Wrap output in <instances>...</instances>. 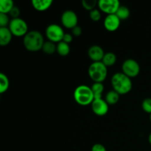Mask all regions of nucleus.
Here are the masks:
<instances>
[{"label":"nucleus","mask_w":151,"mask_h":151,"mask_svg":"<svg viewBox=\"0 0 151 151\" xmlns=\"http://www.w3.org/2000/svg\"><path fill=\"white\" fill-rule=\"evenodd\" d=\"M42 34L37 30H31L24 37L23 44L25 48L30 52H37L42 50L44 44Z\"/></svg>","instance_id":"1"},{"label":"nucleus","mask_w":151,"mask_h":151,"mask_svg":"<svg viewBox=\"0 0 151 151\" xmlns=\"http://www.w3.org/2000/svg\"><path fill=\"white\" fill-rule=\"evenodd\" d=\"M111 85L114 90L119 94H128L132 88L131 78L122 72H117L112 76Z\"/></svg>","instance_id":"2"},{"label":"nucleus","mask_w":151,"mask_h":151,"mask_svg":"<svg viewBox=\"0 0 151 151\" xmlns=\"http://www.w3.org/2000/svg\"><path fill=\"white\" fill-rule=\"evenodd\" d=\"M74 99L76 103L81 106L91 104L94 97L91 87L86 85H81L77 87L74 91Z\"/></svg>","instance_id":"3"},{"label":"nucleus","mask_w":151,"mask_h":151,"mask_svg":"<svg viewBox=\"0 0 151 151\" xmlns=\"http://www.w3.org/2000/svg\"><path fill=\"white\" fill-rule=\"evenodd\" d=\"M88 73L94 83H102L107 77L108 69L102 61L93 62L88 67Z\"/></svg>","instance_id":"4"},{"label":"nucleus","mask_w":151,"mask_h":151,"mask_svg":"<svg viewBox=\"0 0 151 151\" xmlns=\"http://www.w3.org/2000/svg\"><path fill=\"white\" fill-rule=\"evenodd\" d=\"M13 35L16 37H24L28 32V26L24 20L20 18L12 19L8 26Z\"/></svg>","instance_id":"5"},{"label":"nucleus","mask_w":151,"mask_h":151,"mask_svg":"<svg viewBox=\"0 0 151 151\" xmlns=\"http://www.w3.org/2000/svg\"><path fill=\"white\" fill-rule=\"evenodd\" d=\"M45 33L49 41L53 43H59L63 41L65 34L61 27L56 24L49 25L46 29Z\"/></svg>","instance_id":"6"},{"label":"nucleus","mask_w":151,"mask_h":151,"mask_svg":"<svg viewBox=\"0 0 151 151\" xmlns=\"http://www.w3.org/2000/svg\"><path fill=\"white\" fill-rule=\"evenodd\" d=\"M122 73L130 78L137 77L139 74L140 66L139 63L134 59H127L122 65Z\"/></svg>","instance_id":"7"},{"label":"nucleus","mask_w":151,"mask_h":151,"mask_svg":"<svg viewBox=\"0 0 151 151\" xmlns=\"http://www.w3.org/2000/svg\"><path fill=\"white\" fill-rule=\"evenodd\" d=\"M97 5L102 12L108 15L116 14L121 6L118 0H99Z\"/></svg>","instance_id":"8"},{"label":"nucleus","mask_w":151,"mask_h":151,"mask_svg":"<svg viewBox=\"0 0 151 151\" xmlns=\"http://www.w3.org/2000/svg\"><path fill=\"white\" fill-rule=\"evenodd\" d=\"M78 18L76 13L72 10H66L61 16V23L65 27L72 29L78 26Z\"/></svg>","instance_id":"9"},{"label":"nucleus","mask_w":151,"mask_h":151,"mask_svg":"<svg viewBox=\"0 0 151 151\" xmlns=\"http://www.w3.org/2000/svg\"><path fill=\"white\" fill-rule=\"evenodd\" d=\"M92 111L97 116H104L109 111V104L103 99H94L91 103Z\"/></svg>","instance_id":"10"},{"label":"nucleus","mask_w":151,"mask_h":151,"mask_svg":"<svg viewBox=\"0 0 151 151\" xmlns=\"http://www.w3.org/2000/svg\"><path fill=\"white\" fill-rule=\"evenodd\" d=\"M121 20L117 17L116 14L108 15L104 19V27L106 28V30L109 32H114L119 27L120 25Z\"/></svg>","instance_id":"11"},{"label":"nucleus","mask_w":151,"mask_h":151,"mask_svg":"<svg viewBox=\"0 0 151 151\" xmlns=\"http://www.w3.org/2000/svg\"><path fill=\"white\" fill-rule=\"evenodd\" d=\"M88 55L93 62H100L103 60L105 52L101 47L98 45H93L88 49Z\"/></svg>","instance_id":"12"},{"label":"nucleus","mask_w":151,"mask_h":151,"mask_svg":"<svg viewBox=\"0 0 151 151\" xmlns=\"http://www.w3.org/2000/svg\"><path fill=\"white\" fill-rule=\"evenodd\" d=\"M12 35L13 34L8 27H0V45L6 46L10 44Z\"/></svg>","instance_id":"13"},{"label":"nucleus","mask_w":151,"mask_h":151,"mask_svg":"<svg viewBox=\"0 0 151 151\" xmlns=\"http://www.w3.org/2000/svg\"><path fill=\"white\" fill-rule=\"evenodd\" d=\"M53 1L52 0H33L32 7L38 11H44L51 7Z\"/></svg>","instance_id":"14"},{"label":"nucleus","mask_w":151,"mask_h":151,"mask_svg":"<svg viewBox=\"0 0 151 151\" xmlns=\"http://www.w3.org/2000/svg\"><path fill=\"white\" fill-rule=\"evenodd\" d=\"M14 3L12 0H1L0 1V13L7 14L14 7Z\"/></svg>","instance_id":"15"},{"label":"nucleus","mask_w":151,"mask_h":151,"mask_svg":"<svg viewBox=\"0 0 151 151\" xmlns=\"http://www.w3.org/2000/svg\"><path fill=\"white\" fill-rule=\"evenodd\" d=\"M116 61V56L113 52H107L105 53L104 57H103L102 62L106 67H110L114 66Z\"/></svg>","instance_id":"16"},{"label":"nucleus","mask_w":151,"mask_h":151,"mask_svg":"<svg viewBox=\"0 0 151 151\" xmlns=\"http://www.w3.org/2000/svg\"><path fill=\"white\" fill-rule=\"evenodd\" d=\"M119 95L120 94L119 93L116 92L114 90H111L109 91V92L106 94V101L109 105H114L119 101Z\"/></svg>","instance_id":"17"},{"label":"nucleus","mask_w":151,"mask_h":151,"mask_svg":"<svg viewBox=\"0 0 151 151\" xmlns=\"http://www.w3.org/2000/svg\"><path fill=\"white\" fill-rule=\"evenodd\" d=\"M94 94V99L102 98V94L104 91V86L102 83H94L91 87Z\"/></svg>","instance_id":"18"},{"label":"nucleus","mask_w":151,"mask_h":151,"mask_svg":"<svg viewBox=\"0 0 151 151\" xmlns=\"http://www.w3.org/2000/svg\"><path fill=\"white\" fill-rule=\"evenodd\" d=\"M57 52L60 55L66 56L70 52V47L69 44H66L64 41H60L57 45Z\"/></svg>","instance_id":"19"},{"label":"nucleus","mask_w":151,"mask_h":151,"mask_svg":"<svg viewBox=\"0 0 151 151\" xmlns=\"http://www.w3.org/2000/svg\"><path fill=\"white\" fill-rule=\"evenodd\" d=\"M42 50L45 54L52 55L55 52V51H57V46L55 44V43L50 41H45L43 45Z\"/></svg>","instance_id":"20"},{"label":"nucleus","mask_w":151,"mask_h":151,"mask_svg":"<svg viewBox=\"0 0 151 151\" xmlns=\"http://www.w3.org/2000/svg\"><path fill=\"white\" fill-rule=\"evenodd\" d=\"M130 10L126 7V6L121 5L119 7V8L118 9V10L116 11V15L117 16V17L122 20H126L129 18L130 16Z\"/></svg>","instance_id":"21"},{"label":"nucleus","mask_w":151,"mask_h":151,"mask_svg":"<svg viewBox=\"0 0 151 151\" xmlns=\"http://www.w3.org/2000/svg\"><path fill=\"white\" fill-rule=\"evenodd\" d=\"M10 82H9L8 78L7 75H4V73L0 74V93L5 92L9 88Z\"/></svg>","instance_id":"22"},{"label":"nucleus","mask_w":151,"mask_h":151,"mask_svg":"<svg viewBox=\"0 0 151 151\" xmlns=\"http://www.w3.org/2000/svg\"><path fill=\"white\" fill-rule=\"evenodd\" d=\"M98 4V1L97 0H83L82 1V5L86 10H91L95 9L96 5Z\"/></svg>","instance_id":"23"},{"label":"nucleus","mask_w":151,"mask_h":151,"mask_svg":"<svg viewBox=\"0 0 151 151\" xmlns=\"http://www.w3.org/2000/svg\"><path fill=\"white\" fill-rule=\"evenodd\" d=\"M10 21L7 14L0 13V27H7L9 26Z\"/></svg>","instance_id":"24"},{"label":"nucleus","mask_w":151,"mask_h":151,"mask_svg":"<svg viewBox=\"0 0 151 151\" xmlns=\"http://www.w3.org/2000/svg\"><path fill=\"white\" fill-rule=\"evenodd\" d=\"M142 108L146 113L151 114V98H146L142 103Z\"/></svg>","instance_id":"25"},{"label":"nucleus","mask_w":151,"mask_h":151,"mask_svg":"<svg viewBox=\"0 0 151 151\" xmlns=\"http://www.w3.org/2000/svg\"><path fill=\"white\" fill-rule=\"evenodd\" d=\"M89 16L91 20L94 21V22H98L101 18V13L99 10L94 9L89 12Z\"/></svg>","instance_id":"26"},{"label":"nucleus","mask_w":151,"mask_h":151,"mask_svg":"<svg viewBox=\"0 0 151 151\" xmlns=\"http://www.w3.org/2000/svg\"><path fill=\"white\" fill-rule=\"evenodd\" d=\"M9 15H10L13 19H17V18H19V15H20V10H19V7L15 6V7L12 9L11 11L9 13Z\"/></svg>","instance_id":"27"},{"label":"nucleus","mask_w":151,"mask_h":151,"mask_svg":"<svg viewBox=\"0 0 151 151\" xmlns=\"http://www.w3.org/2000/svg\"><path fill=\"white\" fill-rule=\"evenodd\" d=\"M72 32L74 36L78 37L82 34V29H81V27L80 26H76L74 28H72Z\"/></svg>","instance_id":"28"},{"label":"nucleus","mask_w":151,"mask_h":151,"mask_svg":"<svg viewBox=\"0 0 151 151\" xmlns=\"http://www.w3.org/2000/svg\"><path fill=\"white\" fill-rule=\"evenodd\" d=\"M91 151H107L106 148L101 144H95L91 147Z\"/></svg>","instance_id":"29"},{"label":"nucleus","mask_w":151,"mask_h":151,"mask_svg":"<svg viewBox=\"0 0 151 151\" xmlns=\"http://www.w3.org/2000/svg\"><path fill=\"white\" fill-rule=\"evenodd\" d=\"M72 39H73V37H72V35H71V34L65 33L64 36H63V41H64V42L66 43V44H69V43L72 42Z\"/></svg>","instance_id":"30"},{"label":"nucleus","mask_w":151,"mask_h":151,"mask_svg":"<svg viewBox=\"0 0 151 151\" xmlns=\"http://www.w3.org/2000/svg\"><path fill=\"white\" fill-rule=\"evenodd\" d=\"M148 141L149 142H150V144L151 145V134L149 135V137H148Z\"/></svg>","instance_id":"31"},{"label":"nucleus","mask_w":151,"mask_h":151,"mask_svg":"<svg viewBox=\"0 0 151 151\" xmlns=\"http://www.w3.org/2000/svg\"><path fill=\"white\" fill-rule=\"evenodd\" d=\"M150 122H151V114L150 115Z\"/></svg>","instance_id":"32"}]
</instances>
